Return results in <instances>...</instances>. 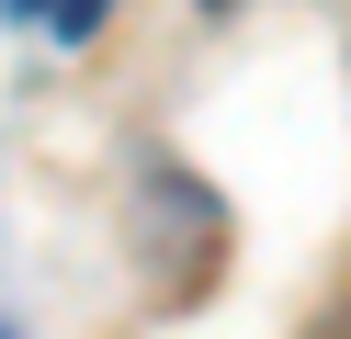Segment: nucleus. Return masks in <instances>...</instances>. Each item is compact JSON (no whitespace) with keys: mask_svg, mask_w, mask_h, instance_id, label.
<instances>
[{"mask_svg":"<svg viewBox=\"0 0 351 339\" xmlns=\"http://www.w3.org/2000/svg\"><path fill=\"white\" fill-rule=\"evenodd\" d=\"M136 238H147V271L159 260H215V238H227V215H215V192L182 170V158H147V181H136Z\"/></svg>","mask_w":351,"mask_h":339,"instance_id":"obj_1","label":"nucleus"},{"mask_svg":"<svg viewBox=\"0 0 351 339\" xmlns=\"http://www.w3.org/2000/svg\"><path fill=\"white\" fill-rule=\"evenodd\" d=\"M91 23H102V0H57V34H69V45L91 34Z\"/></svg>","mask_w":351,"mask_h":339,"instance_id":"obj_2","label":"nucleus"},{"mask_svg":"<svg viewBox=\"0 0 351 339\" xmlns=\"http://www.w3.org/2000/svg\"><path fill=\"white\" fill-rule=\"evenodd\" d=\"M328 339H351V305H340V316H328Z\"/></svg>","mask_w":351,"mask_h":339,"instance_id":"obj_3","label":"nucleus"}]
</instances>
